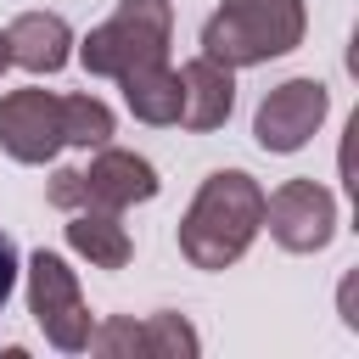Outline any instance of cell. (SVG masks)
Instances as JSON below:
<instances>
[{
  "label": "cell",
  "instance_id": "obj_5",
  "mask_svg": "<svg viewBox=\"0 0 359 359\" xmlns=\"http://www.w3.org/2000/svg\"><path fill=\"white\" fill-rule=\"evenodd\" d=\"M28 314H34V325L45 331V342L50 348H62V353H84V342H90V303H84V292H79V275L56 258V252H28Z\"/></svg>",
  "mask_w": 359,
  "mask_h": 359
},
{
  "label": "cell",
  "instance_id": "obj_6",
  "mask_svg": "<svg viewBox=\"0 0 359 359\" xmlns=\"http://www.w3.org/2000/svg\"><path fill=\"white\" fill-rule=\"evenodd\" d=\"M325 112H331V90L320 84V79H286V84H275L264 101H258V112H252V140L264 146V151H303L314 135H320V123H325Z\"/></svg>",
  "mask_w": 359,
  "mask_h": 359
},
{
  "label": "cell",
  "instance_id": "obj_14",
  "mask_svg": "<svg viewBox=\"0 0 359 359\" xmlns=\"http://www.w3.org/2000/svg\"><path fill=\"white\" fill-rule=\"evenodd\" d=\"M62 129H67V146H107L118 118L101 95H62Z\"/></svg>",
  "mask_w": 359,
  "mask_h": 359
},
{
  "label": "cell",
  "instance_id": "obj_8",
  "mask_svg": "<svg viewBox=\"0 0 359 359\" xmlns=\"http://www.w3.org/2000/svg\"><path fill=\"white\" fill-rule=\"evenodd\" d=\"M264 224L286 252H320L337 236V196L320 180H286L275 196H264Z\"/></svg>",
  "mask_w": 359,
  "mask_h": 359
},
{
  "label": "cell",
  "instance_id": "obj_11",
  "mask_svg": "<svg viewBox=\"0 0 359 359\" xmlns=\"http://www.w3.org/2000/svg\"><path fill=\"white\" fill-rule=\"evenodd\" d=\"M6 50L17 67L28 73H62L67 56H73V28L56 17V11H22L11 28H6Z\"/></svg>",
  "mask_w": 359,
  "mask_h": 359
},
{
  "label": "cell",
  "instance_id": "obj_7",
  "mask_svg": "<svg viewBox=\"0 0 359 359\" xmlns=\"http://www.w3.org/2000/svg\"><path fill=\"white\" fill-rule=\"evenodd\" d=\"M90 353H107V359H191L202 348V337L191 331L185 314H146V320H129V314H112L101 325H90Z\"/></svg>",
  "mask_w": 359,
  "mask_h": 359
},
{
  "label": "cell",
  "instance_id": "obj_12",
  "mask_svg": "<svg viewBox=\"0 0 359 359\" xmlns=\"http://www.w3.org/2000/svg\"><path fill=\"white\" fill-rule=\"evenodd\" d=\"M67 247L79 258H90V269H123L135 258L129 230L118 224V213H101V208H73L67 213Z\"/></svg>",
  "mask_w": 359,
  "mask_h": 359
},
{
  "label": "cell",
  "instance_id": "obj_2",
  "mask_svg": "<svg viewBox=\"0 0 359 359\" xmlns=\"http://www.w3.org/2000/svg\"><path fill=\"white\" fill-rule=\"evenodd\" d=\"M309 34L303 0H219V11L202 22V56L224 67H258L269 56L297 50Z\"/></svg>",
  "mask_w": 359,
  "mask_h": 359
},
{
  "label": "cell",
  "instance_id": "obj_13",
  "mask_svg": "<svg viewBox=\"0 0 359 359\" xmlns=\"http://www.w3.org/2000/svg\"><path fill=\"white\" fill-rule=\"evenodd\" d=\"M118 90H123V107H129L140 123H151V129L180 123V73H174L168 62H157V67H140V73L118 79Z\"/></svg>",
  "mask_w": 359,
  "mask_h": 359
},
{
  "label": "cell",
  "instance_id": "obj_16",
  "mask_svg": "<svg viewBox=\"0 0 359 359\" xmlns=\"http://www.w3.org/2000/svg\"><path fill=\"white\" fill-rule=\"evenodd\" d=\"M11 67V50H6V34H0V73Z\"/></svg>",
  "mask_w": 359,
  "mask_h": 359
},
{
  "label": "cell",
  "instance_id": "obj_3",
  "mask_svg": "<svg viewBox=\"0 0 359 359\" xmlns=\"http://www.w3.org/2000/svg\"><path fill=\"white\" fill-rule=\"evenodd\" d=\"M168 39H174V6L168 0H118V11L84 34L79 62L95 79H129L140 67L168 62Z\"/></svg>",
  "mask_w": 359,
  "mask_h": 359
},
{
  "label": "cell",
  "instance_id": "obj_1",
  "mask_svg": "<svg viewBox=\"0 0 359 359\" xmlns=\"http://www.w3.org/2000/svg\"><path fill=\"white\" fill-rule=\"evenodd\" d=\"M264 230V191L241 168H213L180 219V252L191 269H230Z\"/></svg>",
  "mask_w": 359,
  "mask_h": 359
},
{
  "label": "cell",
  "instance_id": "obj_4",
  "mask_svg": "<svg viewBox=\"0 0 359 359\" xmlns=\"http://www.w3.org/2000/svg\"><path fill=\"white\" fill-rule=\"evenodd\" d=\"M50 208L73 213V208H101V213H123L135 202H151L157 196V168L135 151H118V146H95V157L84 168H56L50 185H45Z\"/></svg>",
  "mask_w": 359,
  "mask_h": 359
},
{
  "label": "cell",
  "instance_id": "obj_15",
  "mask_svg": "<svg viewBox=\"0 0 359 359\" xmlns=\"http://www.w3.org/2000/svg\"><path fill=\"white\" fill-rule=\"evenodd\" d=\"M11 292H17V247H11V236L0 230V314H6Z\"/></svg>",
  "mask_w": 359,
  "mask_h": 359
},
{
  "label": "cell",
  "instance_id": "obj_10",
  "mask_svg": "<svg viewBox=\"0 0 359 359\" xmlns=\"http://www.w3.org/2000/svg\"><path fill=\"white\" fill-rule=\"evenodd\" d=\"M230 107H236V67H224L213 56H191L180 67V129H191V135L224 129Z\"/></svg>",
  "mask_w": 359,
  "mask_h": 359
},
{
  "label": "cell",
  "instance_id": "obj_9",
  "mask_svg": "<svg viewBox=\"0 0 359 359\" xmlns=\"http://www.w3.org/2000/svg\"><path fill=\"white\" fill-rule=\"evenodd\" d=\"M67 146L62 129V95L50 90H11L0 101V151L17 163H50Z\"/></svg>",
  "mask_w": 359,
  "mask_h": 359
}]
</instances>
